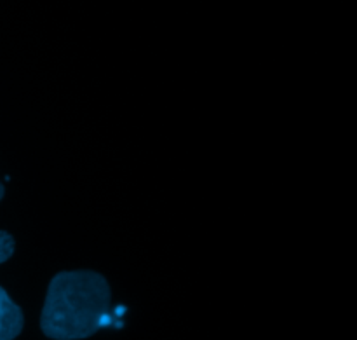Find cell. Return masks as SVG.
<instances>
[{"instance_id":"7a4b0ae2","label":"cell","mask_w":357,"mask_h":340,"mask_svg":"<svg viewBox=\"0 0 357 340\" xmlns=\"http://www.w3.org/2000/svg\"><path fill=\"white\" fill-rule=\"evenodd\" d=\"M23 311L0 286V340L16 339L23 330Z\"/></svg>"},{"instance_id":"3957f363","label":"cell","mask_w":357,"mask_h":340,"mask_svg":"<svg viewBox=\"0 0 357 340\" xmlns=\"http://www.w3.org/2000/svg\"><path fill=\"white\" fill-rule=\"evenodd\" d=\"M14 248H16L14 237L6 230H0V264H3V262L13 257Z\"/></svg>"},{"instance_id":"6da1fadb","label":"cell","mask_w":357,"mask_h":340,"mask_svg":"<svg viewBox=\"0 0 357 340\" xmlns=\"http://www.w3.org/2000/svg\"><path fill=\"white\" fill-rule=\"evenodd\" d=\"M110 285L94 271H65L51 279L40 316L49 339L79 340L110 323Z\"/></svg>"},{"instance_id":"277c9868","label":"cell","mask_w":357,"mask_h":340,"mask_svg":"<svg viewBox=\"0 0 357 340\" xmlns=\"http://www.w3.org/2000/svg\"><path fill=\"white\" fill-rule=\"evenodd\" d=\"M3 192H6V189H3L2 182H0V201H2V198H3Z\"/></svg>"}]
</instances>
